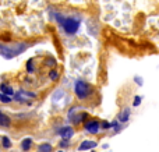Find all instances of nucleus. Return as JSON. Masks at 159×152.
<instances>
[{"instance_id":"nucleus-17","label":"nucleus","mask_w":159,"mask_h":152,"mask_svg":"<svg viewBox=\"0 0 159 152\" xmlns=\"http://www.w3.org/2000/svg\"><path fill=\"white\" fill-rule=\"evenodd\" d=\"M60 147H61V148L70 147V140H61V141H60Z\"/></svg>"},{"instance_id":"nucleus-16","label":"nucleus","mask_w":159,"mask_h":152,"mask_svg":"<svg viewBox=\"0 0 159 152\" xmlns=\"http://www.w3.org/2000/svg\"><path fill=\"white\" fill-rule=\"evenodd\" d=\"M101 128L102 130H110V128H112V124H110L109 122H103V123H101Z\"/></svg>"},{"instance_id":"nucleus-15","label":"nucleus","mask_w":159,"mask_h":152,"mask_svg":"<svg viewBox=\"0 0 159 152\" xmlns=\"http://www.w3.org/2000/svg\"><path fill=\"white\" fill-rule=\"evenodd\" d=\"M49 77H50V80H52V81H56L59 78V73L56 71V70H50Z\"/></svg>"},{"instance_id":"nucleus-7","label":"nucleus","mask_w":159,"mask_h":152,"mask_svg":"<svg viewBox=\"0 0 159 152\" xmlns=\"http://www.w3.org/2000/svg\"><path fill=\"white\" fill-rule=\"evenodd\" d=\"M129 119H130V109L129 108H124L123 110L119 113L117 120H119V123H126Z\"/></svg>"},{"instance_id":"nucleus-9","label":"nucleus","mask_w":159,"mask_h":152,"mask_svg":"<svg viewBox=\"0 0 159 152\" xmlns=\"http://www.w3.org/2000/svg\"><path fill=\"white\" fill-rule=\"evenodd\" d=\"M32 144H34L32 138H24L21 141V150L24 152H28L31 148H32Z\"/></svg>"},{"instance_id":"nucleus-3","label":"nucleus","mask_w":159,"mask_h":152,"mask_svg":"<svg viewBox=\"0 0 159 152\" xmlns=\"http://www.w3.org/2000/svg\"><path fill=\"white\" fill-rule=\"evenodd\" d=\"M93 88L91 84H88L87 81L84 80H77L74 84V94L77 96V99L80 101H85L92 95Z\"/></svg>"},{"instance_id":"nucleus-18","label":"nucleus","mask_w":159,"mask_h":152,"mask_svg":"<svg viewBox=\"0 0 159 152\" xmlns=\"http://www.w3.org/2000/svg\"><path fill=\"white\" fill-rule=\"evenodd\" d=\"M27 70H28L30 73L34 71V63H32V60H30V61L27 63Z\"/></svg>"},{"instance_id":"nucleus-13","label":"nucleus","mask_w":159,"mask_h":152,"mask_svg":"<svg viewBox=\"0 0 159 152\" xmlns=\"http://www.w3.org/2000/svg\"><path fill=\"white\" fill-rule=\"evenodd\" d=\"M2 145H3V148H6V150H8V148H11V141H10V138L8 137H3L2 138Z\"/></svg>"},{"instance_id":"nucleus-2","label":"nucleus","mask_w":159,"mask_h":152,"mask_svg":"<svg viewBox=\"0 0 159 152\" xmlns=\"http://www.w3.org/2000/svg\"><path fill=\"white\" fill-rule=\"evenodd\" d=\"M28 43H16V45H2L0 43V55L6 59H13L17 55L25 52Z\"/></svg>"},{"instance_id":"nucleus-10","label":"nucleus","mask_w":159,"mask_h":152,"mask_svg":"<svg viewBox=\"0 0 159 152\" xmlns=\"http://www.w3.org/2000/svg\"><path fill=\"white\" fill-rule=\"evenodd\" d=\"M0 89H2V94L4 95H8V96L14 95V89L11 87H8L7 84H0Z\"/></svg>"},{"instance_id":"nucleus-21","label":"nucleus","mask_w":159,"mask_h":152,"mask_svg":"<svg viewBox=\"0 0 159 152\" xmlns=\"http://www.w3.org/2000/svg\"><path fill=\"white\" fill-rule=\"evenodd\" d=\"M57 152H64V151H57Z\"/></svg>"},{"instance_id":"nucleus-4","label":"nucleus","mask_w":159,"mask_h":152,"mask_svg":"<svg viewBox=\"0 0 159 152\" xmlns=\"http://www.w3.org/2000/svg\"><path fill=\"white\" fill-rule=\"evenodd\" d=\"M84 128L88 134H98L99 131L102 130L101 128V123L98 120H88V122L84 123Z\"/></svg>"},{"instance_id":"nucleus-8","label":"nucleus","mask_w":159,"mask_h":152,"mask_svg":"<svg viewBox=\"0 0 159 152\" xmlns=\"http://www.w3.org/2000/svg\"><path fill=\"white\" fill-rule=\"evenodd\" d=\"M88 114L87 113H78V114H75V116H73L71 119V122L74 123V124H80L81 122H88Z\"/></svg>"},{"instance_id":"nucleus-5","label":"nucleus","mask_w":159,"mask_h":152,"mask_svg":"<svg viewBox=\"0 0 159 152\" xmlns=\"http://www.w3.org/2000/svg\"><path fill=\"white\" fill-rule=\"evenodd\" d=\"M59 136L63 140H70L73 136H74V130H73L70 126H66V127H61L59 130Z\"/></svg>"},{"instance_id":"nucleus-14","label":"nucleus","mask_w":159,"mask_h":152,"mask_svg":"<svg viewBox=\"0 0 159 152\" xmlns=\"http://www.w3.org/2000/svg\"><path fill=\"white\" fill-rule=\"evenodd\" d=\"M13 101V98L8 96V95H4V94H0V102L2 103H10Z\"/></svg>"},{"instance_id":"nucleus-11","label":"nucleus","mask_w":159,"mask_h":152,"mask_svg":"<svg viewBox=\"0 0 159 152\" xmlns=\"http://www.w3.org/2000/svg\"><path fill=\"white\" fill-rule=\"evenodd\" d=\"M0 126H4V127L10 126V117L6 116L2 110H0Z\"/></svg>"},{"instance_id":"nucleus-12","label":"nucleus","mask_w":159,"mask_h":152,"mask_svg":"<svg viewBox=\"0 0 159 152\" xmlns=\"http://www.w3.org/2000/svg\"><path fill=\"white\" fill-rule=\"evenodd\" d=\"M53 151V147L50 144H48V142H43V144H41L38 147V152H52Z\"/></svg>"},{"instance_id":"nucleus-1","label":"nucleus","mask_w":159,"mask_h":152,"mask_svg":"<svg viewBox=\"0 0 159 152\" xmlns=\"http://www.w3.org/2000/svg\"><path fill=\"white\" fill-rule=\"evenodd\" d=\"M56 20L60 22L64 32L69 34V35H74L80 28V20L75 17H63L60 14H56Z\"/></svg>"},{"instance_id":"nucleus-19","label":"nucleus","mask_w":159,"mask_h":152,"mask_svg":"<svg viewBox=\"0 0 159 152\" xmlns=\"http://www.w3.org/2000/svg\"><path fill=\"white\" fill-rule=\"evenodd\" d=\"M141 103V96H135L134 98V103H133V106H138Z\"/></svg>"},{"instance_id":"nucleus-6","label":"nucleus","mask_w":159,"mask_h":152,"mask_svg":"<svg viewBox=\"0 0 159 152\" xmlns=\"http://www.w3.org/2000/svg\"><path fill=\"white\" fill-rule=\"evenodd\" d=\"M96 145H98V144H96L95 141H91V140H85V141H82L81 144H80L78 151H81V152L89 151V150H92V148H95Z\"/></svg>"},{"instance_id":"nucleus-20","label":"nucleus","mask_w":159,"mask_h":152,"mask_svg":"<svg viewBox=\"0 0 159 152\" xmlns=\"http://www.w3.org/2000/svg\"><path fill=\"white\" fill-rule=\"evenodd\" d=\"M48 64H50V66H53V64H56V61H53V60H52V59H50V60H49V61H48Z\"/></svg>"}]
</instances>
